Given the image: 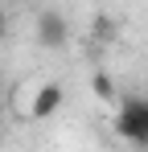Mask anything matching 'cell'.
<instances>
[{"instance_id": "6da1fadb", "label": "cell", "mask_w": 148, "mask_h": 152, "mask_svg": "<svg viewBox=\"0 0 148 152\" xmlns=\"http://www.w3.org/2000/svg\"><path fill=\"white\" fill-rule=\"evenodd\" d=\"M115 136L136 144V148H148V95H127L115 111Z\"/></svg>"}, {"instance_id": "7a4b0ae2", "label": "cell", "mask_w": 148, "mask_h": 152, "mask_svg": "<svg viewBox=\"0 0 148 152\" xmlns=\"http://www.w3.org/2000/svg\"><path fill=\"white\" fill-rule=\"evenodd\" d=\"M33 37H37L41 50H62V45L70 41V21H66L58 8H45V12H37V29H33Z\"/></svg>"}, {"instance_id": "3957f363", "label": "cell", "mask_w": 148, "mask_h": 152, "mask_svg": "<svg viewBox=\"0 0 148 152\" xmlns=\"http://www.w3.org/2000/svg\"><path fill=\"white\" fill-rule=\"evenodd\" d=\"M58 107H62V82H41L29 103V119H49Z\"/></svg>"}, {"instance_id": "277c9868", "label": "cell", "mask_w": 148, "mask_h": 152, "mask_svg": "<svg viewBox=\"0 0 148 152\" xmlns=\"http://www.w3.org/2000/svg\"><path fill=\"white\" fill-rule=\"evenodd\" d=\"M91 91H95V99L111 103L115 99V78L107 74V70H95V74H91Z\"/></svg>"}, {"instance_id": "5b68a950", "label": "cell", "mask_w": 148, "mask_h": 152, "mask_svg": "<svg viewBox=\"0 0 148 152\" xmlns=\"http://www.w3.org/2000/svg\"><path fill=\"white\" fill-rule=\"evenodd\" d=\"M91 33H95V41H111V37H115V21H111V17H95Z\"/></svg>"}, {"instance_id": "8992f818", "label": "cell", "mask_w": 148, "mask_h": 152, "mask_svg": "<svg viewBox=\"0 0 148 152\" xmlns=\"http://www.w3.org/2000/svg\"><path fill=\"white\" fill-rule=\"evenodd\" d=\"M4 33H8V21H4V12H0V41H4Z\"/></svg>"}, {"instance_id": "52a82bcc", "label": "cell", "mask_w": 148, "mask_h": 152, "mask_svg": "<svg viewBox=\"0 0 148 152\" xmlns=\"http://www.w3.org/2000/svg\"><path fill=\"white\" fill-rule=\"evenodd\" d=\"M0 136H4V124H0Z\"/></svg>"}]
</instances>
